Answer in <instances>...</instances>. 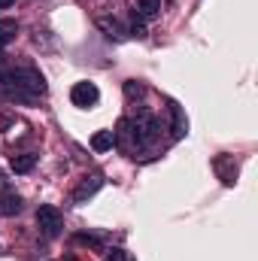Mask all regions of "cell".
I'll list each match as a JSON object with an SVG mask.
<instances>
[{
    "mask_svg": "<svg viewBox=\"0 0 258 261\" xmlns=\"http://www.w3.org/2000/svg\"><path fill=\"white\" fill-rule=\"evenodd\" d=\"M15 37V21H0V46H6Z\"/></svg>",
    "mask_w": 258,
    "mask_h": 261,
    "instance_id": "4fadbf2b",
    "label": "cell"
},
{
    "mask_svg": "<svg viewBox=\"0 0 258 261\" xmlns=\"http://www.w3.org/2000/svg\"><path fill=\"white\" fill-rule=\"evenodd\" d=\"M107 261H134V258H131V255L125 252V249H110Z\"/></svg>",
    "mask_w": 258,
    "mask_h": 261,
    "instance_id": "e0dca14e",
    "label": "cell"
},
{
    "mask_svg": "<svg viewBox=\"0 0 258 261\" xmlns=\"http://www.w3.org/2000/svg\"><path fill=\"white\" fill-rule=\"evenodd\" d=\"M97 28H100L110 40H125V37H128V31L122 28V21H119V18H110V15H97Z\"/></svg>",
    "mask_w": 258,
    "mask_h": 261,
    "instance_id": "8992f818",
    "label": "cell"
},
{
    "mask_svg": "<svg viewBox=\"0 0 258 261\" xmlns=\"http://www.w3.org/2000/svg\"><path fill=\"white\" fill-rule=\"evenodd\" d=\"M0 58H3V46H0Z\"/></svg>",
    "mask_w": 258,
    "mask_h": 261,
    "instance_id": "d6986e66",
    "label": "cell"
},
{
    "mask_svg": "<svg viewBox=\"0 0 258 261\" xmlns=\"http://www.w3.org/2000/svg\"><path fill=\"white\" fill-rule=\"evenodd\" d=\"M170 116H173V137H183L186 134V122H183V110L176 103H170Z\"/></svg>",
    "mask_w": 258,
    "mask_h": 261,
    "instance_id": "7c38bea8",
    "label": "cell"
},
{
    "mask_svg": "<svg viewBox=\"0 0 258 261\" xmlns=\"http://www.w3.org/2000/svg\"><path fill=\"white\" fill-rule=\"evenodd\" d=\"M100 186H104V176H100V173H91V176H85V179L76 186L73 200H76V203H85L88 197H94L97 192H100Z\"/></svg>",
    "mask_w": 258,
    "mask_h": 261,
    "instance_id": "5b68a950",
    "label": "cell"
},
{
    "mask_svg": "<svg viewBox=\"0 0 258 261\" xmlns=\"http://www.w3.org/2000/svg\"><path fill=\"white\" fill-rule=\"evenodd\" d=\"M113 146H116L113 130H97V134L91 137V149H94V152H110Z\"/></svg>",
    "mask_w": 258,
    "mask_h": 261,
    "instance_id": "30bf717a",
    "label": "cell"
},
{
    "mask_svg": "<svg viewBox=\"0 0 258 261\" xmlns=\"http://www.w3.org/2000/svg\"><path fill=\"white\" fill-rule=\"evenodd\" d=\"M37 225H40V231H43V237H58L61 234V228H64V219H61V213L55 210V206H40L37 210Z\"/></svg>",
    "mask_w": 258,
    "mask_h": 261,
    "instance_id": "3957f363",
    "label": "cell"
},
{
    "mask_svg": "<svg viewBox=\"0 0 258 261\" xmlns=\"http://www.w3.org/2000/svg\"><path fill=\"white\" fill-rule=\"evenodd\" d=\"M9 167H12L15 173H31V170L37 167V155H31V152H24V155H12Z\"/></svg>",
    "mask_w": 258,
    "mask_h": 261,
    "instance_id": "ba28073f",
    "label": "cell"
},
{
    "mask_svg": "<svg viewBox=\"0 0 258 261\" xmlns=\"http://www.w3.org/2000/svg\"><path fill=\"white\" fill-rule=\"evenodd\" d=\"M0 88L6 91L9 100L31 103L40 94H46V79L34 67H12V70H3L0 73Z\"/></svg>",
    "mask_w": 258,
    "mask_h": 261,
    "instance_id": "6da1fadb",
    "label": "cell"
},
{
    "mask_svg": "<svg viewBox=\"0 0 258 261\" xmlns=\"http://www.w3.org/2000/svg\"><path fill=\"white\" fill-rule=\"evenodd\" d=\"M76 243L91 246V249H100V240H97V237H88V234H76Z\"/></svg>",
    "mask_w": 258,
    "mask_h": 261,
    "instance_id": "2e32d148",
    "label": "cell"
},
{
    "mask_svg": "<svg viewBox=\"0 0 258 261\" xmlns=\"http://www.w3.org/2000/svg\"><path fill=\"white\" fill-rule=\"evenodd\" d=\"M128 34H131V37H137V40H143V37H146V28H143V21H137V15L131 18V28H128Z\"/></svg>",
    "mask_w": 258,
    "mask_h": 261,
    "instance_id": "5bb4252c",
    "label": "cell"
},
{
    "mask_svg": "<svg viewBox=\"0 0 258 261\" xmlns=\"http://www.w3.org/2000/svg\"><path fill=\"white\" fill-rule=\"evenodd\" d=\"M137 12L143 18H158L161 15V0H137Z\"/></svg>",
    "mask_w": 258,
    "mask_h": 261,
    "instance_id": "8fae6325",
    "label": "cell"
},
{
    "mask_svg": "<svg viewBox=\"0 0 258 261\" xmlns=\"http://www.w3.org/2000/svg\"><path fill=\"white\" fill-rule=\"evenodd\" d=\"M15 0H0V9H6V6H12Z\"/></svg>",
    "mask_w": 258,
    "mask_h": 261,
    "instance_id": "ac0fdd59",
    "label": "cell"
},
{
    "mask_svg": "<svg viewBox=\"0 0 258 261\" xmlns=\"http://www.w3.org/2000/svg\"><path fill=\"white\" fill-rule=\"evenodd\" d=\"M70 100H73V107L88 110V107H94V103L100 100V91H97L94 82H76V85L70 88Z\"/></svg>",
    "mask_w": 258,
    "mask_h": 261,
    "instance_id": "277c9868",
    "label": "cell"
},
{
    "mask_svg": "<svg viewBox=\"0 0 258 261\" xmlns=\"http://www.w3.org/2000/svg\"><path fill=\"white\" fill-rule=\"evenodd\" d=\"M216 173H219V179H222L225 186H234V179H237V164H234V158L219 155V158H216Z\"/></svg>",
    "mask_w": 258,
    "mask_h": 261,
    "instance_id": "52a82bcc",
    "label": "cell"
},
{
    "mask_svg": "<svg viewBox=\"0 0 258 261\" xmlns=\"http://www.w3.org/2000/svg\"><path fill=\"white\" fill-rule=\"evenodd\" d=\"M131 125H134L137 146H140V149H152V146H155V140L161 137V122H158L155 116H149V113H140Z\"/></svg>",
    "mask_w": 258,
    "mask_h": 261,
    "instance_id": "7a4b0ae2",
    "label": "cell"
},
{
    "mask_svg": "<svg viewBox=\"0 0 258 261\" xmlns=\"http://www.w3.org/2000/svg\"><path fill=\"white\" fill-rule=\"evenodd\" d=\"M125 94H128V97H143L146 88H143L140 82H125Z\"/></svg>",
    "mask_w": 258,
    "mask_h": 261,
    "instance_id": "9a60e30c",
    "label": "cell"
},
{
    "mask_svg": "<svg viewBox=\"0 0 258 261\" xmlns=\"http://www.w3.org/2000/svg\"><path fill=\"white\" fill-rule=\"evenodd\" d=\"M15 213H21V197L12 192H3L0 195V216H15Z\"/></svg>",
    "mask_w": 258,
    "mask_h": 261,
    "instance_id": "9c48e42d",
    "label": "cell"
}]
</instances>
